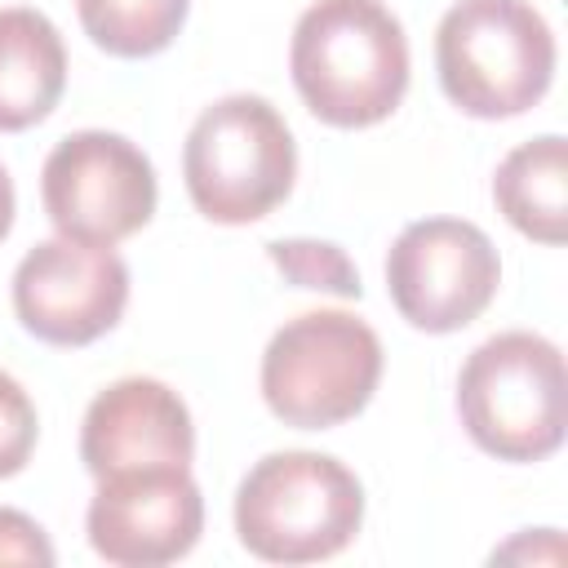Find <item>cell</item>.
<instances>
[{
    "instance_id": "18",
    "label": "cell",
    "mask_w": 568,
    "mask_h": 568,
    "mask_svg": "<svg viewBox=\"0 0 568 568\" xmlns=\"http://www.w3.org/2000/svg\"><path fill=\"white\" fill-rule=\"evenodd\" d=\"M13 209H18V200H13V182H9V173L0 169V240L13 231Z\"/></svg>"
},
{
    "instance_id": "15",
    "label": "cell",
    "mask_w": 568,
    "mask_h": 568,
    "mask_svg": "<svg viewBox=\"0 0 568 568\" xmlns=\"http://www.w3.org/2000/svg\"><path fill=\"white\" fill-rule=\"evenodd\" d=\"M266 248H271V262L302 288H324V293H337V297H359L364 293L351 257L328 240H275Z\"/></svg>"
},
{
    "instance_id": "1",
    "label": "cell",
    "mask_w": 568,
    "mask_h": 568,
    "mask_svg": "<svg viewBox=\"0 0 568 568\" xmlns=\"http://www.w3.org/2000/svg\"><path fill=\"white\" fill-rule=\"evenodd\" d=\"M288 71L315 120L368 129L408 89V40L382 0H315L293 27Z\"/></svg>"
},
{
    "instance_id": "13",
    "label": "cell",
    "mask_w": 568,
    "mask_h": 568,
    "mask_svg": "<svg viewBox=\"0 0 568 568\" xmlns=\"http://www.w3.org/2000/svg\"><path fill=\"white\" fill-rule=\"evenodd\" d=\"M493 200L501 217L541 244H564L568 235V146L559 133L519 142L493 178Z\"/></svg>"
},
{
    "instance_id": "8",
    "label": "cell",
    "mask_w": 568,
    "mask_h": 568,
    "mask_svg": "<svg viewBox=\"0 0 568 568\" xmlns=\"http://www.w3.org/2000/svg\"><path fill=\"white\" fill-rule=\"evenodd\" d=\"M501 284L493 240L462 217L408 222L386 253V288L395 311L426 333H457L479 320Z\"/></svg>"
},
{
    "instance_id": "12",
    "label": "cell",
    "mask_w": 568,
    "mask_h": 568,
    "mask_svg": "<svg viewBox=\"0 0 568 568\" xmlns=\"http://www.w3.org/2000/svg\"><path fill=\"white\" fill-rule=\"evenodd\" d=\"M67 89V49L58 27L27 4L0 9V133L40 124Z\"/></svg>"
},
{
    "instance_id": "6",
    "label": "cell",
    "mask_w": 568,
    "mask_h": 568,
    "mask_svg": "<svg viewBox=\"0 0 568 568\" xmlns=\"http://www.w3.org/2000/svg\"><path fill=\"white\" fill-rule=\"evenodd\" d=\"M382 342L346 311H302L262 351V399L297 430L351 422L377 390Z\"/></svg>"
},
{
    "instance_id": "7",
    "label": "cell",
    "mask_w": 568,
    "mask_h": 568,
    "mask_svg": "<svg viewBox=\"0 0 568 568\" xmlns=\"http://www.w3.org/2000/svg\"><path fill=\"white\" fill-rule=\"evenodd\" d=\"M155 169L138 142L106 129L67 133L44 169L40 200L58 235L84 244H120L155 213Z\"/></svg>"
},
{
    "instance_id": "10",
    "label": "cell",
    "mask_w": 568,
    "mask_h": 568,
    "mask_svg": "<svg viewBox=\"0 0 568 568\" xmlns=\"http://www.w3.org/2000/svg\"><path fill=\"white\" fill-rule=\"evenodd\" d=\"M89 546L115 568H160L200 541L204 497L191 466H129L98 479L84 515Z\"/></svg>"
},
{
    "instance_id": "16",
    "label": "cell",
    "mask_w": 568,
    "mask_h": 568,
    "mask_svg": "<svg viewBox=\"0 0 568 568\" xmlns=\"http://www.w3.org/2000/svg\"><path fill=\"white\" fill-rule=\"evenodd\" d=\"M36 435H40V422H36V404L31 395L22 390L18 377H9L0 368V479L18 475L36 448Z\"/></svg>"
},
{
    "instance_id": "17",
    "label": "cell",
    "mask_w": 568,
    "mask_h": 568,
    "mask_svg": "<svg viewBox=\"0 0 568 568\" xmlns=\"http://www.w3.org/2000/svg\"><path fill=\"white\" fill-rule=\"evenodd\" d=\"M0 564H36V568L53 564V546L44 528L31 515L9 510V506H0Z\"/></svg>"
},
{
    "instance_id": "11",
    "label": "cell",
    "mask_w": 568,
    "mask_h": 568,
    "mask_svg": "<svg viewBox=\"0 0 568 568\" xmlns=\"http://www.w3.org/2000/svg\"><path fill=\"white\" fill-rule=\"evenodd\" d=\"M195 426L160 377H120L93 395L80 426V462L93 479L129 466H191Z\"/></svg>"
},
{
    "instance_id": "2",
    "label": "cell",
    "mask_w": 568,
    "mask_h": 568,
    "mask_svg": "<svg viewBox=\"0 0 568 568\" xmlns=\"http://www.w3.org/2000/svg\"><path fill=\"white\" fill-rule=\"evenodd\" d=\"M364 524V488L355 470L328 453H266L235 493V532L266 564H320L355 541Z\"/></svg>"
},
{
    "instance_id": "4",
    "label": "cell",
    "mask_w": 568,
    "mask_h": 568,
    "mask_svg": "<svg viewBox=\"0 0 568 568\" xmlns=\"http://www.w3.org/2000/svg\"><path fill=\"white\" fill-rule=\"evenodd\" d=\"M457 417L497 462H541L564 444V355L541 333L479 342L457 377Z\"/></svg>"
},
{
    "instance_id": "5",
    "label": "cell",
    "mask_w": 568,
    "mask_h": 568,
    "mask_svg": "<svg viewBox=\"0 0 568 568\" xmlns=\"http://www.w3.org/2000/svg\"><path fill=\"white\" fill-rule=\"evenodd\" d=\"M297 173V146L284 115L257 93H231L200 111L182 146L191 204L222 226L266 217Z\"/></svg>"
},
{
    "instance_id": "9",
    "label": "cell",
    "mask_w": 568,
    "mask_h": 568,
    "mask_svg": "<svg viewBox=\"0 0 568 568\" xmlns=\"http://www.w3.org/2000/svg\"><path fill=\"white\" fill-rule=\"evenodd\" d=\"M129 302V266L111 244L40 240L13 271V311L49 346H89Z\"/></svg>"
},
{
    "instance_id": "14",
    "label": "cell",
    "mask_w": 568,
    "mask_h": 568,
    "mask_svg": "<svg viewBox=\"0 0 568 568\" xmlns=\"http://www.w3.org/2000/svg\"><path fill=\"white\" fill-rule=\"evenodd\" d=\"M89 40L115 58H151L173 44L191 0H75Z\"/></svg>"
},
{
    "instance_id": "3",
    "label": "cell",
    "mask_w": 568,
    "mask_h": 568,
    "mask_svg": "<svg viewBox=\"0 0 568 568\" xmlns=\"http://www.w3.org/2000/svg\"><path fill=\"white\" fill-rule=\"evenodd\" d=\"M435 71L453 106L510 120L555 80V36L528 0H457L435 31Z\"/></svg>"
}]
</instances>
